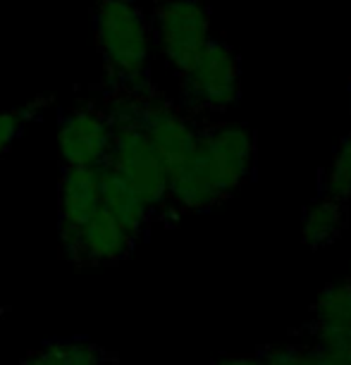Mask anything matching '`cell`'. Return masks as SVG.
Instances as JSON below:
<instances>
[{"instance_id":"11","label":"cell","mask_w":351,"mask_h":365,"mask_svg":"<svg viewBox=\"0 0 351 365\" xmlns=\"http://www.w3.org/2000/svg\"><path fill=\"white\" fill-rule=\"evenodd\" d=\"M103 349L84 339L48 341L41 351L26 356L22 365H103Z\"/></svg>"},{"instance_id":"16","label":"cell","mask_w":351,"mask_h":365,"mask_svg":"<svg viewBox=\"0 0 351 365\" xmlns=\"http://www.w3.org/2000/svg\"><path fill=\"white\" fill-rule=\"evenodd\" d=\"M215 365H263V361L258 356H223Z\"/></svg>"},{"instance_id":"6","label":"cell","mask_w":351,"mask_h":365,"mask_svg":"<svg viewBox=\"0 0 351 365\" xmlns=\"http://www.w3.org/2000/svg\"><path fill=\"white\" fill-rule=\"evenodd\" d=\"M139 125L143 134L148 136L151 146L161 155L168 168V175L177 170L187 158L194 153L198 127L182 113L175 103L163 98L161 93H151L141 98L139 108Z\"/></svg>"},{"instance_id":"14","label":"cell","mask_w":351,"mask_h":365,"mask_svg":"<svg viewBox=\"0 0 351 365\" xmlns=\"http://www.w3.org/2000/svg\"><path fill=\"white\" fill-rule=\"evenodd\" d=\"M325 194L335 201L351 198V134L335 150V158L325 175Z\"/></svg>"},{"instance_id":"17","label":"cell","mask_w":351,"mask_h":365,"mask_svg":"<svg viewBox=\"0 0 351 365\" xmlns=\"http://www.w3.org/2000/svg\"><path fill=\"white\" fill-rule=\"evenodd\" d=\"M132 3H141V0H132Z\"/></svg>"},{"instance_id":"15","label":"cell","mask_w":351,"mask_h":365,"mask_svg":"<svg viewBox=\"0 0 351 365\" xmlns=\"http://www.w3.org/2000/svg\"><path fill=\"white\" fill-rule=\"evenodd\" d=\"M260 361H263V365H304L297 346H270Z\"/></svg>"},{"instance_id":"3","label":"cell","mask_w":351,"mask_h":365,"mask_svg":"<svg viewBox=\"0 0 351 365\" xmlns=\"http://www.w3.org/2000/svg\"><path fill=\"white\" fill-rule=\"evenodd\" d=\"M189 160L213 184L220 198H227L253 168V136L242 125L198 129Z\"/></svg>"},{"instance_id":"2","label":"cell","mask_w":351,"mask_h":365,"mask_svg":"<svg viewBox=\"0 0 351 365\" xmlns=\"http://www.w3.org/2000/svg\"><path fill=\"white\" fill-rule=\"evenodd\" d=\"M151 22L153 43L180 77L210 41V12L203 0H156Z\"/></svg>"},{"instance_id":"7","label":"cell","mask_w":351,"mask_h":365,"mask_svg":"<svg viewBox=\"0 0 351 365\" xmlns=\"http://www.w3.org/2000/svg\"><path fill=\"white\" fill-rule=\"evenodd\" d=\"M101 208V165H63L60 177V246L70 249L93 212Z\"/></svg>"},{"instance_id":"8","label":"cell","mask_w":351,"mask_h":365,"mask_svg":"<svg viewBox=\"0 0 351 365\" xmlns=\"http://www.w3.org/2000/svg\"><path fill=\"white\" fill-rule=\"evenodd\" d=\"M134 246L136 241L129 239V234L101 205L93 217L81 227L70 249L63 253L74 267H98L125 260L134 251Z\"/></svg>"},{"instance_id":"4","label":"cell","mask_w":351,"mask_h":365,"mask_svg":"<svg viewBox=\"0 0 351 365\" xmlns=\"http://www.w3.org/2000/svg\"><path fill=\"white\" fill-rule=\"evenodd\" d=\"M180 98L189 113L225 110L239 98V65L225 41L210 38L194 65L180 74Z\"/></svg>"},{"instance_id":"12","label":"cell","mask_w":351,"mask_h":365,"mask_svg":"<svg viewBox=\"0 0 351 365\" xmlns=\"http://www.w3.org/2000/svg\"><path fill=\"white\" fill-rule=\"evenodd\" d=\"M315 329H347L351 327V277L322 289L313 308Z\"/></svg>"},{"instance_id":"5","label":"cell","mask_w":351,"mask_h":365,"mask_svg":"<svg viewBox=\"0 0 351 365\" xmlns=\"http://www.w3.org/2000/svg\"><path fill=\"white\" fill-rule=\"evenodd\" d=\"M110 122L98 101H81L58 115V148L63 165H103L110 148Z\"/></svg>"},{"instance_id":"9","label":"cell","mask_w":351,"mask_h":365,"mask_svg":"<svg viewBox=\"0 0 351 365\" xmlns=\"http://www.w3.org/2000/svg\"><path fill=\"white\" fill-rule=\"evenodd\" d=\"M101 205L129 234L132 241H139L148 222L153 220L141 198L108 165H101Z\"/></svg>"},{"instance_id":"13","label":"cell","mask_w":351,"mask_h":365,"mask_svg":"<svg viewBox=\"0 0 351 365\" xmlns=\"http://www.w3.org/2000/svg\"><path fill=\"white\" fill-rule=\"evenodd\" d=\"M44 106H46V101L41 98V101L26 103L22 108L0 110V160H3V155L12 148V143L24 134L26 125L36 120Z\"/></svg>"},{"instance_id":"10","label":"cell","mask_w":351,"mask_h":365,"mask_svg":"<svg viewBox=\"0 0 351 365\" xmlns=\"http://www.w3.org/2000/svg\"><path fill=\"white\" fill-rule=\"evenodd\" d=\"M344 225V210L342 203L335 198H320L311 208L306 210L304 225H301V239L311 249H322V246L332 244L340 237Z\"/></svg>"},{"instance_id":"1","label":"cell","mask_w":351,"mask_h":365,"mask_svg":"<svg viewBox=\"0 0 351 365\" xmlns=\"http://www.w3.org/2000/svg\"><path fill=\"white\" fill-rule=\"evenodd\" d=\"M93 36L103 63V91L146 96L156 93L151 79V22L132 0H93Z\"/></svg>"}]
</instances>
